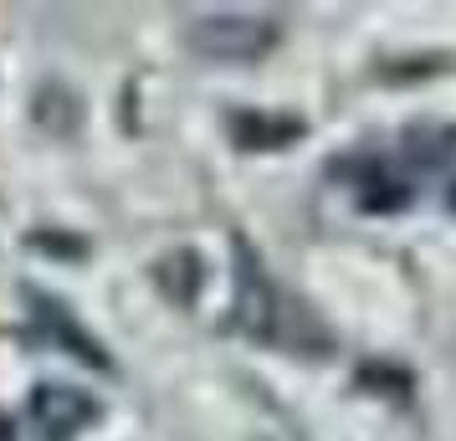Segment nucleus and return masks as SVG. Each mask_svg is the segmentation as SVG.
<instances>
[{"instance_id": "obj_8", "label": "nucleus", "mask_w": 456, "mask_h": 441, "mask_svg": "<svg viewBox=\"0 0 456 441\" xmlns=\"http://www.w3.org/2000/svg\"><path fill=\"white\" fill-rule=\"evenodd\" d=\"M446 206H452V210H456V185H452V195H446Z\"/></svg>"}, {"instance_id": "obj_6", "label": "nucleus", "mask_w": 456, "mask_h": 441, "mask_svg": "<svg viewBox=\"0 0 456 441\" xmlns=\"http://www.w3.org/2000/svg\"><path fill=\"white\" fill-rule=\"evenodd\" d=\"M31 247H37V252H62V257H83V241H67V236H46V232H37V236H31Z\"/></svg>"}, {"instance_id": "obj_1", "label": "nucleus", "mask_w": 456, "mask_h": 441, "mask_svg": "<svg viewBox=\"0 0 456 441\" xmlns=\"http://www.w3.org/2000/svg\"><path fill=\"white\" fill-rule=\"evenodd\" d=\"M272 42H277V26L267 16H236V11L200 16L185 31V46L206 62H256L272 52Z\"/></svg>"}, {"instance_id": "obj_3", "label": "nucleus", "mask_w": 456, "mask_h": 441, "mask_svg": "<svg viewBox=\"0 0 456 441\" xmlns=\"http://www.w3.org/2000/svg\"><path fill=\"white\" fill-rule=\"evenodd\" d=\"M26 298H31V314H37V323H42V334L52 339V349H67L72 359H83V364H93V370H108V364H113V359L103 355V344L87 334L57 298H46V293H26Z\"/></svg>"}, {"instance_id": "obj_2", "label": "nucleus", "mask_w": 456, "mask_h": 441, "mask_svg": "<svg viewBox=\"0 0 456 441\" xmlns=\"http://www.w3.org/2000/svg\"><path fill=\"white\" fill-rule=\"evenodd\" d=\"M31 416L46 431V441H72L77 431H87L93 421L103 416V405L87 390H77V385H52L46 380V385L31 390Z\"/></svg>"}, {"instance_id": "obj_4", "label": "nucleus", "mask_w": 456, "mask_h": 441, "mask_svg": "<svg viewBox=\"0 0 456 441\" xmlns=\"http://www.w3.org/2000/svg\"><path fill=\"white\" fill-rule=\"evenodd\" d=\"M231 134L241 149H282L292 139H303V118H267V113H236Z\"/></svg>"}, {"instance_id": "obj_5", "label": "nucleus", "mask_w": 456, "mask_h": 441, "mask_svg": "<svg viewBox=\"0 0 456 441\" xmlns=\"http://www.w3.org/2000/svg\"><path fill=\"white\" fill-rule=\"evenodd\" d=\"M200 277H206V267H200V257L195 252H175L159 262V282H165V293L180 303V308H190L195 303V293H200Z\"/></svg>"}, {"instance_id": "obj_7", "label": "nucleus", "mask_w": 456, "mask_h": 441, "mask_svg": "<svg viewBox=\"0 0 456 441\" xmlns=\"http://www.w3.org/2000/svg\"><path fill=\"white\" fill-rule=\"evenodd\" d=\"M0 441H16V421L5 416V411H0Z\"/></svg>"}]
</instances>
